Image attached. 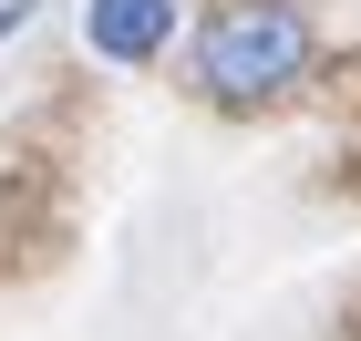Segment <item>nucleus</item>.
Listing matches in <instances>:
<instances>
[{"instance_id": "obj_1", "label": "nucleus", "mask_w": 361, "mask_h": 341, "mask_svg": "<svg viewBox=\"0 0 361 341\" xmlns=\"http://www.w3.org/2000/svg\"><path fill=\"white\" fill-rule=\"evenodd\" d=\"M310 11L300 0H217L207 31H196V83L217 104H279V93L310 73Z\"/></svg>"}, {"instance_id": "obj_2", "label": "nucleus", "mask_w": 361, "mask_h": 341, "mask_svg": "<svg viewBox=\"0 0 361 341\" xmlns=\"http://www.w3.org/2000/svg\"><path fill=\"white\" fill-rule=\"evenodd\" d=\"M176 31V0H83V42L104 62H155Z\"/></svg>"}, {"instance_id": "obj_3", "label": "nucleus", "mask_w": 361, "mask_h": 341, "mask_svg": "<svg viewBox=\"0 0 361 341\" xmlns=\"http://www.w3.org/2000/svg\"><path fill=\"white\" fill-rule=\"evenodd\" d=\"M21 11H31V0H0V21H21Z\"/></svg>"}]
</instances>
